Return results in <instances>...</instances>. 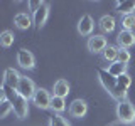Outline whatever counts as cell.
<instances>
[{
    "label": "cell",
    "instance_id": "cell-1",
    "mask_svg": "<svg viewBox=\"0 0 135 126\" xmlns=\"http://www.w3.org/2000/svg\"><path fill=\"white\" fill-rule=\"evenodd\" d=\"M2 87L5 89V98H7V101H10V104H12L14 114L19 118V119H25V118L29 116V101L25 99V98H22V96H20L15 89L5 86V84H3Z\"/></svg>",
    "mask_w": 135,
    "mask_h": 126
},
{
    "label": "cell",
    "instance_id": "cell-2",
    "mask_svg": "<svg viewBox=\"0 0 135 126\" xmlns=\"http://www.w3.org/2000/svg\"><path fill=\"white\" fill-rule=\"evenodd\" d=\"M117 118H118V121L123 123V124L135 123V106L128 99L117 104Z\"/></svg>",
    "mask_w": 135,
    "mask_h": 126
},
{
    "label": "cell",
    "instance_id": "cell-3",
    "mask_svg": "<svg viewBox=\"0 0 135 126\" xmlns=\"http://www.w3.org/2000/svg\"><path fill=\"white\" fill-rule=\"evenodd\" d=\"M51 99H52V94L44 87H37L32 96V103L39 109H51Z\"/></svg>",
    "mask_w": 135,
    "mask_h": 126
},
{
    "label": "cell",
    "instance_id": "cell-4",
    "mask_svg": "<svg viewBox=\"0 0 135 126\" xmlns=\"http://www.w3.org/2000/svg\"><path fill=\"white\" fill-rule=\"evenodd\" d=\"M107 45H108L107 37H105L103 34H95V35H90L86 47L93 54H103V50L107 49Z\"/></svg>",
    "mask_w": 135,
    "mask_h": 126
},
{
    "label": "cell",
    "instance_id": "cell-5",
    "mask_svg": "<svg viewBox=\"0 0 135 126\" xmlns=\"http://www.w3.org/2000/svg\"><path fill=\"white\" fill-rule=\"evenodd\" d=\"M36 84H34L32 79H29L27 76H20V81H19V86H17V92H19L22 98L25 99H32V96H34V92H36Z\"/></svg>",
    "mask_w": 135,
    "mask_h": 126
},
{
    "label": "cell",
    "instance_id": "cell-6",
    "mask_svg": "<svg viewBox=\"0 0 135 126\" xmlns=\"http://www.w3.org/2000/svg\"><path fill=\"white\" fill-rule=\"evenodd\" d=\"M17 64L22 67V69L31 71V69H34V66H36V57H34V54L31 50L19 49L17 50Z\"/></svg>",
    "mask_w": 135,
    "mask_h": 126
},
{
    "label": "cell",
    "instance_id": "cell-7",
    "mask_svg": "<svg viewBox=\"0 0 135 126\" xmlns=\"http://www.w3.org/2000/svg\"><path fill=\"white\" fill-rule=\"evenodd\" d=\"M93 29H95V20H93V17L90 14L81 15V19H79V22H78V34L79 35H83V37L91 35Z\"/></svg>",
    "mask_w": 135,
    "mask_h": 126
},
{
    "label": "cell",
    "instance_id": "cell-8",
    "mask_svg": "<svg viewBox=\"0 0 135 126\" xmlns=\"http://www.w3.org/2000/svg\"><path fill=\"white\" fill-rule=\"evenodd\" d=\"M96 72H98V81H100L101 86H103L105 91L110 92L113 87L117 86V77H113V76L110 74L107 69H103V67H98V69H96Z\"/></svg>",
    "mask_w": 135,
    "mask_h": 126
},
{
    "label": "cell",
    "instance_id": "cell-9",
    "mask_svg": "<svg viewBox=\"0 0 135 126\" xmlns=\"http://www.w3.org/2000/svg\"><path fill=\"white\" fill-rule=\"evenodd\" d=\"M47 17H49V3L42 2V3H41V7L32 14V22H34V25H36L37 29H41L42 25L46 24Z\"/></svg>",
    "mask_w": 135,
    "mask_h": 126
},
{
    "label": "cell",
    "instance_id": "cell-10",
    "mask_svg": "<svg viewBox=\"0 0 135 126\" xmlns=\"http://www.w3.org/2000/svg\"><path fill=\"white\" fill-rule=\"evenodd\" d=\"M117 44L120 49L128 50L132 45H135V34L130 30H120V34L117 35Z\"/></svg>",
    "mask_w": 135,
    "mask_h": 126
},
{
    "label": "cell",
    "instance_id": "cell-11",
    "mask_svg": "<svg viewBox=\"0 0 135 126\" xmlns=\"http://www.w3.org/2000/svg\"><path fill=\"white\" fill-rule=\"evenodd\" d=\"M88 113V103L84 99H74L69 104V114L73 118H83Z\"/></svg>",
    "mask_w": 135,
    "mask_h": 126
},
{
    "label": "cell",
    "instance_id": "cell-12",
    "mask_svg": "<svg viewBox=\"0 0 135 126\" xmlns=\"http://www.w3.org/2000/svg\"><path fill=\"white\" fill-rule=\"evenodd\" d=\"M19 81H20V74L17 72L14 67H7L5 72H3V84L12 89H17L19 86Z\"/></svg>",
    "mask_w": 135,
    "mask_h": 126
},
{
    "label": "cell",
    "instance_id": "cell-13",
    "mask_svg": "<svg viewBox=\"0 0 135 126\" xmlns=\"http://www.w3.org/2000/svg\"><path fill=\"white\" fill-rule=\"evenodd\" d=\"M14 24L17 29H20V30H27V29L32 27V19L29 14H25V12H19L15 17H14Z\"/></svg>",
    "mask_w": 135,
    "mask_h": 126
},
{
    "label": "cell",
    "instance_id": "cell-14",
    "mask_svg": "<svg viewBox=\"0 0 135 126\" xmlns=\"http://www.w3.org/2000/svg\"><path fill=\"white\" fill-rule=\"evenodd\" d=\"M98 27H100V30L103 32V34L113 32V30H115V27H117L115 17H113V15H103L100 19V22H98Z\"/></svg>",
    "mask_w": 135,
    "mask_h": 126
},
{
    "label": "cell",
    "instance_id": "cell-15",
    "mask_svg": "<svg viewBox=\"0 0 135 126\" xmlns=\"http://www.w3.org/2000/svg\"><path fill=\"white\" fill-rule=\"evenodd\" d=\"M54 94L52 96H57V98H64L69 94V82L66 81V79H57L56 82H54V87H52Z\"/></svg>",
    "mask_w": 135,
    "mask_h": 126
},
{
    "label": "cell",
    "instance_id": "cell-16",
    "mask_svg": "<svg viewBox=\"0 0 135 126\" xmlns=\"http://www.w3.org/2000/svg\"><path fill=\"white\" fill-rule=\"evenodd\" d=\"M115 7H117L118 14H122V17L135 14V0H123V2H117Z\"/></svg>",
    "mask_w": 135,
    "mask_h": 126
},
{
    "label": "cell",
    "instance_id": "cell-17",
    "mask_svg": "<svg viewBox=\"0 0 135 126\" xmlns=\"http://www.w3.org/2000/svg\"><path fill=\"white\" fill-rule=\"evenodd\" d=\"M101 57H103V61H107L108 64H113V62H117V57H118V45H107V49L103 50V54H101Z\"/></svg>",
    "mask_w": 135,
    "mask_h": 126
},
{
    "label": "cell",
    "instance_id": "cell-18",
    "mask_svg": "<svg viewBox=\"0 0 135 126\" xmlns=\"http://www.w3.org/2000/svg\"><path fill=\"white\" fill-rule=\"evenodd\" d=\"M108 72L113 76V77H120V76H123V74H127V64H122V62H113V64H108Z\"/></svg>",
    "mask_w": 135,
    "mask_h": 126
},
{
    "label": "cell",
    "instance_id": "cell-19",
    "mask_svg": "<svg viewBox=\"0 0 135 126\" xmlns=\"http://www.w3.org/2000/svg\"><path fill=\"white\" fill-rule=\"evenodd\" d=\"M51 109H52L56 114H61L66 109V99L64 98H57V96H52L51 99Z\"/></svg>",
    "mask_w": 135,
    "mask_h": 126
},
{
    "label": "cell",
    "instance_id": "cell-20",
    "mask_svg": "<svg viewBox=\"0 0 135 126\" xmlns=\"http://www.w3.org/2000/svg\"><path fill=\"white\" fill-rule=\"evenodd\" d=\"M14 40H15V35H14V32L12 30H3V32H0V45L2 47H10L12 44H14Z\"/></svg>",
    "mask_w": 135,
    "mask_h": 126
},
{
    "label": "cell",
    "instance_id": "cell-21",
    "mask_svg": "<svg viewBox=\"0 0 135 126\" xmlns=\"http://www.w3.org/2000/svg\"><path fill=\"white\" fill-rule=\"evenodd\" d=\"M108 94L112 96V98L115 99L117 103H122V101H127V89H123V87H120L118 84H117V86H115V87H113L112 91L108 92Z\"/></svg>",
    "mask_w": 135,
    "mask_h": 126
},
{
    "label": "cell",
    "instance_id": "cell-22",
    "mask_svg": "<svg viewBox=\"0 0 135 126\" xmlns=\"http://www.w3.org/2000/svg\"><path fill=\"white\" fill-rule=\"evenodd\" d=\"M120 25H122V30H130L135 29V14H130V15H123L120 20Z\"/></svg>",
    "mask_w": 135,
    "mask_h": 126
},
{
    "label": "cell",
    "instance_id": "cell-23",
    "mask_svg": "<svg viewBox=\"0 0 135 126\" xmlns=\"http://www.w3.org/2000/svg\"><path fill=\"white\" fill-rule=\"evenodd\" d=\"M49 126H71V124H69V121H68L64 116L54 113V114L49 118Z\"/></svg>",
    "mask_w": 135,
    "mask_h": 126
},
{
    "label": "cell",
    "instance_id": "cell-24",
    "mask_svg": "<svg viewBox=\"0 0 135 126\" xmlns=\"http://www.w3.org/2000/svg\"><path fill=\"white\" fill-rule=\"evenodd\" d=\"M12 111H14V109H12L10 101H7V99H5L3 103H0V119H2V118H5V116H8Z\"/></svg>",
    "mask_w": 135,
    "mask_h": 126
},
{
    "label": "cell",
    "instance_id": "cell-25",
    "mask_svg": "<svg viewBox=\"0 0 135 126\" xmlns=\"http://www.w3.org/2000/svg\"><path fill=\"white\" fill-rule=\"evenodd\" d=\"M130 59H132V56H130L128 50L118 47V57H117V61H118V62H122V64H128Z\"/></svg>",
    "mask_w": 135,
    "mask_h": 126
},
{
    "label": "cell",
    "instance_id": "cell-26",
    "mask_svg": "<svg viewBox=\"0 0 135 126\" xmlns=\"http://www.w3.org/2000/svg\"><path fill=\"white\" fill-rule=\"evenodd\" d=\"M117 84L120 87H123V89H128L130 84H132V77H130L128 74H123V76H120V77L117 79Z\"/></svg>",
    "mask_w": 135,
    "mask_h": 126
},
{
    "label": "cell",
    "instance_id": "cell-27",
    "mask_svg": "<svg viewBox=\"0 0 135 126\" xmlns=\"http://www.w3.org/2000/svg\"><path fill=\"white\" fill-rule=\"evenodd\" d=\"M41 3H42V2H29V7H31V12H32V14L41 7Z\"/></svg>",
    "mask_w": 135,
    "mask_h": 126
},
{
    "label": "cell",
    "instance_id": "cell-28",
    "mask_svg": "<svg viewBox=\"0 0 135 126\" xmlns=\"http://www.w3.org/2000/svg\"><path fill=\"white\" fill-rule=\"evenodd\" d=\"M5 99H7V98H5V89L0 86V103H3Z\"/></svg>",
    "mask_w": 135,
    "mask_h": 126
}]
</instances>
